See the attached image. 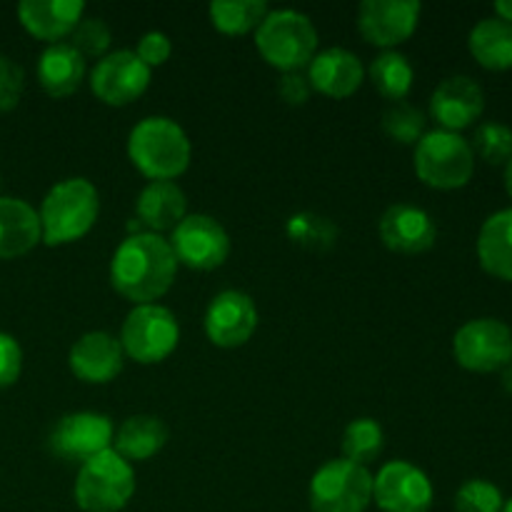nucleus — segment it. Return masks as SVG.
Instances as JSON below:
<instances>
[{
    "label": "nucleus",
    "instance_id": "nucleus-21",
    "mask_svg": "<svg viewBox=\"0 0 512 512\" xmlns=\"http://www.w3.org/2000/svg\"><path fill=\"white\" fill-rule=\"evenodd\" d=\"M135 215L145 233H173L175 225L188 215V200L175 180H150L135 200Z\"/></svg>",
    "mask_w": 512,
    "mask_h": 512
},
{
    "label": "nucleus",
    "instance_id": "nucleus-42",
    "mask_svg": "<svg viewBox=\"0 0 512 512\" xmlns=\"http://www.w3.org/2000/svg\"><path fill=\"white\" fill-rule=\"evenodd\" d=\"M503 512H512V498L508 500V503H505V505H503Z\"/></svg>",
    "mask_w": 512,
    "mask_h": 512
},
{
    "label": "nucleus",
    "instance_id": "nucleus-28",
    "mask_svg": "<svg viewBox=\"0 0 512 512\" xmlns=\"http://www.w3.org/2000/svg\"><path fill=\"white\" fill-rule=\"evenodd\" d=\"M285 235L298 248L310 250V253H325L335 248L340 238V228L328 218V215L303 210V213L290 215L285 223Z\"/></svg>",
    "mask_w": 512,
    "mask_h": 512
},
{
    "label": "nucleus",
    "instance_id": "nucleus-20",
    "mask_svg": "<svg viewBox=\"0 0 512 512\" xmlns=\"http://www.w3.org/2000/svg\"><path fill=\"white\" fill-rule=\"evenodd\" d=\"M83 0H23L18 5V20L33 38L45 43H60L73 35L75 25L83 20Z\"/></svg>",
    "mask_w": 512,
    "mask_h": 512
},
{
    "label": "nucleus",
    "instance_id": "nucleus-9",
    "mask_svg": "<svg viewBox=\"0 0 512 512\" xmlns=\"http://www.w3.org/2000/svg\"><path fill=\"white\" fill-rule=\"evenodd\" d=\"M453 355L470 373H495L512 360V330L498 318L465 323L453 338Z\"/></svg>",
    "mask_w": 512,
    "mask_h": 512
},
{
    "label": "nucleus",
    "instance_id": "nucleus-32",
    "mask_svg": "<svg viewBox=\"0 0 512 512\" xmlns=\"http://www.w3.org/2000/svg\"><path fill=\"white\" fill-rule=\"evenodd\" d=\"M473 155L490 165H505L512 158V130L503 123H483L475 128L473 140H470Z\"/></svg>",
    "mask_w": 512,
    "mask_h": 512
},
{
    "label": "nucleus",
    "instance_id": "nucleus-29",
    "mask_svg": "<svg viewBox=\"0 0 512 512\" xmlns=\"http://www.w3.org/2000/svg\"><path fill=\"white\" fill-rule=\"evenodd\" d=\"M268 13L270 8L265 0H215L208 8L213 28L225 35H245L258 30Z\"/></svg>",
    "mask_w": 512,
    "mask_h": 512
},
{
    "label": "nucleus",
    "instance_id": "nucleus-14",
    "mask_svg": "<svg viewBox=\"0 0 512 512\" xmlns=\"http://www.w3.org/2000/svg\"><path fill=\"white\" fill-rule=\"evenodd\" d=\"M420 13L418 0H365L358 8V30L370 45L390 50L418 30Z\"/></svg>",
    "mask_w": 512,
    "mask_h": 512
},
{
    "label": "nucleus",
    "instance_id": "nucleus-34",
    "mask_svg": "<svg viewBox=\"0 0 512 512\" xmlns=\"http://www.w3.org/2000/svg\"><path fill=\"white\" fill-rule=\"evenodd\" d=\"M70 45L78 50L83 58H103L108 55L110 40H113V33H110L108 23L103 18H85L75 25L73 35H70Z\"/></svg>",
    "mask_w": 512,
    "mask_h": 512
},
{
    "label": "nucleus",
    "instance_id": "nucleus-23",
    "mask_svg": "<svg viewBox=\"0 0 512 512\" xmlns=\"http://www.w3.org/2000/svg\"><path fill=\"white\" fill-rule=\"evenodd\" d=\"M85 78V58L70 43H53L38 60L40 88L50 98H68Z\"/></svg>",
    "mask_w": 512,
    "mask_h": 512
},
{
    "label": "nucleus",
    "instance_id": "nucleus-22",
    "mask_svg": "<svg viewBox=\"0 0 512 512\" xmlns=\"http://www.w3.org/2000/svg\"><path fill=\"white\" fill-rule=\"evenodd\" d=\"M43 240L38 210L20 198L0 195V258H20Z\"/></svg>",
    "mask_w": 512,
    "mask_h": 512
},
{
    "label": "nucleus",
    "instance_id": "nucleus-5",
    "mask_svg": "<svg viewBox=\"0 0 512 512\" xmlns=\"http://www.w3.org/2000/svg\"><path fill=\"white\" fill-rule=\"evenodd\" d=\"M135 495V470L113 448L80 465L73 498L83 512H120Z\"/></svg>",
    "mask_w": 512,
    "mask_h": 512
},
{
    "label": "nucleus",
    "instance_id": "nucleus-38",
    "mask_svg": "<svg viewBox=\"0 0 512 512\" xmlns=\"http://www.w3.org/2000/svg\"><path fill=\"white\" fill-rule=\"evenodd\" d=\"M310 83L308 75H303L300 70L295 73H283L278 80V95L288 105H305L310 98Z\"/></svg>",
    "mask_w": 512,
    "mask_h": 512
},
{
    "label": "nucleus",
    "instance_id": "nucleus-27",
    "mask_svg": "<svg viewBox=\"0 0 512 512\" xmlns=\"http://www.w3.org/2000/svg\"><path fill=\"white\" fill-rule=\"evenodd\" d=\"M368 78L373 83V88L385 100L398 103V100L408 98V93L413 90L415 70L403 53H398V50H385V53H380L370 63Z\"/></svg>",
    "mask_w": 512,
    "mask_h": 512
},
{
    "label": "nucleus",
    "instance_id": "nucleus-7",
    "mask_svg": "<svg viewBox=\"0 0 512 512\" xmlns=\"http://www.w3.org/2000/svg\"><path fill=\"white\" fill-rule=\"evenodd\" d=\"M308 503L313 512H365L373 503V475L350 460H328L310 478Z\"/></svg>",
    "mask_w": 512,
    "mask_h": 512
},
{
    "label": "nucleus",
    "instance_id": "nucleus-26",
    "mask_svg": "<svg viewBox=\"0 0 512 512\" xmlns=\"http://www.w3.org/2000/svg\"><path fill=\"white\" fill-rule=\"evenodd\" d=\"M468 48L473 58L488 70L512 68V25L500 18H483L470 30Z\"/></svg>",
    "mask_w": 512,
    "mask_h": 512
},
{
    "label": "nucleus",
    "instance_id": "nucleus-33",
    "mask_svg": "<svg viewBox=\"0 0 512 512\" xmlns=\"http://www.w3.org/2000/svg\"><path fill=\"white\" fill-rule=\"evenodd\" d=\"M455 512H503L505 498L490 480L473 478L455 493Z\"/></svg>",
    "mask_w": 512,
    "mask_h": 512
},
{
    "label": "nucleus",
    "instance_id": "nucleus-2",
    "mask_svg": "<svg viewBox=\"0 0 512 512\" xmlns=\"http://www.w3.org/2000/svg\"><path fill=\"white\" fill-rule=\"evenodd\" d=\"M128 158L145 178L175 180L190 168L193 145L173 118L150 115L130 130Z\"/></svg>",
    "mask_w": 512,
    "mask_h": 512
},
{
    "label": "nucleus",
    "instance_id": "nucleus-41",
    "mask_svg": "<svg viewBox=\"0 0 512 512\" xmlns=\"http://www.w3.org/2000/svg\"><path fill=\"white\" fill-rule=\"evenodd\" d=\"M505 190H508V195L512 198V158L505 163Z\"/></svg>",
    "mask_w": 512,
    "mask_h": 512
},
{
    "label": "nucleus",
    "instance_id": "nucleus-25",
    "mask_svg": "<svg viewBox=\"0 0 512 512\" xmlns=\"http://www.w3.org/2000/svg\"><path fill=\"white\" fill-rule=\"evenodd\" d=\"M115 453L123 460L133 463H143L158 455L168 443V428L155 415H133L125 420L118 428L113 438Z\"/></svg>",
    "mask_w": 512,
    "mask_h": 512
},
{
    "label": "nucleus",
    "instance_id": "nucleus-19",
    "mask_svg": "<svg viewBox=\"0 0 512 512\" xmlns=\"http://www.w3.org/2000/svg\"><path fill=\"white\" fill-rule=\"evenodd\" d=\"M365 68L355 53L345 48H328L315 53L308 63V83L328 98H350L363 85Z\"/></svg>",
    "mask_w": 512,
    "mask_h": 512
},
{
    "label": "nucleus",
    "instance_id": "nucleus-4",
    "mask_svg": "<svg viewBox=\"0 0 512 512\" xmlns=\"http://www.w3.org/2000/svg\"><path fill=\"white\" fill-rule=\"evenodd\" d=\"M255 48L268 65L283 73H295L308 68L318 53V28L300 10H270L255 30Z\"/></svg>",
    "mask_w": 512,
    "mask_h": 512
},
{
    "label": "nucleus",
    "instance_id": "nucleus-10",
    "mask_svg": "<svg viewBox=\"0 0 512 512\" xmlns=\"http://www.w3.org/2000/svg\"><path fill=\"white\" fill-rule=\"evenodd\" d=\"M168 243L178 265L183 263L190 270H203V273L220 268L230 255L228 230L203 213L185 215L170 233Z\"/></svg>",
    "mask_w": 512,
    "mask_h": 512
},
{
    "label": "nucleus",
    "instance_id": "nucleus-1",
    "mask_svg": "<svg viewBox=\"0 0 512 512\" xmlns=\"http://www.w3.org/2000/svg\"><path fill=\"white\" fill-rule=\"evenodd\" d=\"M178 260L163 235H128L110 260V283L135 305H150L163 298L175 283Z\"/></svg>",
    "mask_w": 512,
    "mask_h": 512
},
{
    "label": "nucleus",
    "instance_id": "nucleus-3",
    "mask_svg": "<svg viewBox=\"0 0 512 512\" xmlns=\"http://www.w3.org/2000/svg\"><path fill=\"white\" fill-rule=\"evenodd\" d=\"M98 213L100 198L90 180L68 178L53 185L38 210L43 243L55 248L85 238L98 223Z\"/></svg>",
    "mask_w": 512,
    "mask_h": 512
},
{
    "label": "nucleus",
    "instance_id": "nucleus-18",
    "mask_svg": "<svg viewBox=\"0 0 512 512\" xmlns=\"http://www.w3.org/2000/svg\"><path fill=\"white\" fill-rule=\"evenodd\" d=\"M485 110V93L473 78L468 75H453L445 78L430 95V115L440 130H458L468 128L483 115Z\"/></svg>",
    "mask_w": 512,
    "mask_h": 512
},
{
    "label": "nucleus",
    "instance_id": "nucleus-8",
    "mask_svg": "<svg viewBox=\"0 0 512 512\" xmlns=\"http://www.w3.org/2000/svg\"><path fill=\"white\" fill-rule=\"evenodd\" d=\"M120 345L140 365L163 363L180 343V325L168 308L158 303L135 305L123 320Z\"/></svg>",
    "mask_w": 512,
    "mask_h": 512
},
{
    "label": "nucleus",
    "instance_id": "nucleus-16",
    "mask_svg": "<svg viewBox=\"0 0 512 512\" xmlns=\"http://www.w3.org/2000/svg\"><path fill=\"white\" fill-rule=\"evenodd\" d=\"M380 240L388 250L403 255L428 253L438 240V225L428 210L410 203H395L378 223Z\"/></svg>",
    "mask_w": 512,
    "mask_h": 512
},
{
    "label": "nucleus",
    "instance_id": "nucleus-12",
    "mask_svg": "<svg viewBox=\"0 0 512 512\" xmlns=\"http://www.w3.org/2000/svg\"><path fill=\"white\" fill-rule=\"evenodd\" d=\"M88 83L100 103L123 108L148 90L150 68L135 55V50H113L95 63Z\"/></svg>",
    "mask_w": 512,
    "mask_h": 512
},
{
    "label": "nucleus",
    "instance_id": "nucleus-6",
    "mask_svg": "<svg viewBox=\"0 0 512 512\" xmlns=\"http://www.w3.org/2000/svg\"><path fill=\"white\" fill-rule=\"evenodd\" d=\"M413 168L428 188H463L475 173V155L470 140H465L460 133H450V130H430L415 143Z\"/></svg>",
    "mask_w": 512,
    "mask_h": 512
},
{
    "label": "nucleus",
    "instance_id": "nucleus-39",
    "mask_svg": "<svg viewBox=\"0 0 512 512\" xmlns=\"http://www.w3.org/2000/svg\"><path fill=\"white\" fill-rule=\"evenodd\" d=\"M495 18L512 25V0H500V3H495Z\"/></svg>",
    "mask_w": 512,
    "mask_h": 512
},
{
    "label": "nucleus",
    "instance_id": "nucleus-37",
    "mask_svg": "<svg viewBox=\"0 0 512 512\" xmlns=\"http://www.w3.org/2000/svg\"><path fill=\"white\" fill-rule=\"evenodd\" d=\"M170 53H173V43H170L168 35L160 33V30H150V33H145L143 38L138 40V48H135V55H138L150 70L163 65L165 60L170 58Z\"/></svg>",
    "mask_w": 512,
    "mask_h": 512
},
{
    "label": "nucleus",
    "instance_id": "nucleus-11",
    "mask_svg": "<svg viewBox=\"0 0 512 512\" xmlns=\"http://www.w3.org/2000/svg\"><path fill=\"white\" fill-rule=\"evenodd\" d=\"M113 438L115 428L108 415L80 410V413L63 415L55 423V428L50 430L48 448L63 463L83 465L95 455L110 450Z\"/></svg>",
    "mask_w": 512,
    "mask_h": 512
},
{
    "label": "nucleus",
    "instance_id": "nucleus-30",
    "mask_svg": "<svg viewBox=\"0 0 512 512\" xmlns=\"http://www.w3.org/2000/svg\"><path fill=\"white\" fill-rule=\"evenodd\" d=\"M343 458L355 465L368 468L370 463L380 458L385 448V435L378 420L358 418L345 428L343 433Z\"/></svg>",
    "mask_w": 512,
    "mask_h": 512
},
{
    "label": "nucleus",
    "instance_id": "nucleus-24",
    "mask_svg": "<svg viewBox=\"0 0 512 512\" xmlns=\"http://www.w3.org/2000/svg\"><path fill=\"white\" fill-rule=\"evenodd\" d=\"M475 250L485 273L512 283V208L498 210L485 220Z\"/></svg>",
    "mask_w": 512,
    "mask_h": 512
},
{
    "label": "nucleus",
    "instance_id": "nucleus-17",
    "mask_svg": "<svg viewBox=\"0 0 512 512\" xmlns=\"http://www.w3.org/2000/svg\"><path fill=\"white\" fill-rule=\"evenodd\" d=\"M68 365L75 378L83 383L105 385L123 373V345L105 330H90L73 343L68 353Z\"/></svg>",
    "mask_w": 512,
    "mask_h": 512
},
{
    "label": "nucleus",
    "instance_id": "nucleus-13",
    "mask_svg": "<svg viewBox=\"0 0 512 512\" xmlns=\"http://www.w3.org/2000/svg\"><path fill=\"white\" fill-rule=\"evenodd\" d=\"M435 490L425 470L408 460L383 465L373 478V500L383 512H430Z\"/></svg>",
    "mask_w": 512,
    "mask_h": 512
},
{
    "label": "nucleus",
    "instance_id": "nucleus-36",
    "mask_svg": "<svg viewBox=\"0 0 512 512\" xmlns=\"http://www.w3.org/2000/svg\"><path fill=\"white\" fill-rule=\"evenodd\" d=\"M23 370V350L8 333H0V390L10 388Z\"/></svg>",
    "mask_w": 512,
    "mask_h": 512
},
{
    "label": "nucleus",
    "instance_id": "nucleus-35",
    "mask_svg": "<svg viewBox=\"0 0 512 512\" xmlns=\"http://www.w3.org/2000/svg\"><path fill=\"white\" fill-rule=\"evenodd\" d=\"M25 88V73L15 60L0 55V113H8L20 103Z\"/></svg>",
    "mask_w": 512,
    "mask_h": 512
},
{
    "label": "nucleus",
    "instance_id": "nucleus-31",
    "mask_svg": "<svg viewBox=\"0 0 512 512\" xmlns=\"http://www.w3.org/2000/svg\"><path fill=\"white\" fill-rule=\"evenodd\" d=\"M425 123H428V118H425L423 110H420L418 105L408 103V100L390 103L388 108H385L383 120H380L385 135L400 145L418 143L425 135Z\"/></svg>",
    "mask_w": 512,
    "mask_h": 512
},
{
    "label": "nucleus",
    "instance_id": "nucleus-15",
    "mask_svg": "<svg viewBox=\"0 0 512 512\" xmlns=\"http://www.w3.org/2000/svg\"><path fill=\"white\" fill-rule=\"evenodd\" d=\"M258 328V308L243 290H223L205 310V335L218 348H240Z\"/></svg>",
    "mask_w": 512,
    "mask_h": 512
},
{
    "label": "nucleus",
    "instance_id": "nucleus-40",
    "mask_svg": "<svg viewBox=\"0 0 512 512\" xmlns=\"http://www.w3.org/2000/svg\"><path fill=\"white\" fill-rule=\"evenodd\" d=\"M503 388L512 395V360L503 368Z\"/></svg>",
    "mask_w": 512,
    "mask_h": 512
}]
</instances>
